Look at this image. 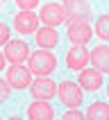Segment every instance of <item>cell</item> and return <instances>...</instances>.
Segmentation results:
<instances>
[{"mask_svg":"<svg viewBox=\"0 0 109 120\" xmlns=\"http://www.w3.org/2000/svg\"><path fill=\"white\" fill-rule=\"evenodd\" d=\"M27 66H30V73H34L36 77H46L57 68V57L50 50H39L27 57Z\"/></svg>","mask_w":109,"mask_h":120,"instance_id":"6da1fadb","label":"cell"},{"mask_svg":"<svg viewBox=\"0 0 109 120\" xmlns=\"http://www.w3.org/2000/svg\"><path fill=\"white\" fill-rule=\"evenodd\" d=\"M57 93H59V100L68 109H77L82 104V88L77 84H73V82H61L59 88H57Z\"/></svg>","mask_w":109,"mask_h":120,"instance_id":"7a4b0ae2","label":"cell"},{"mask_svg":"<svg viewBox=\"0 0 109 120\" xmlns=\"http://www.w3.org/2000/svg\"><path fill=\"white\" fill-rule=\"evenodd\" d=\"M32 73H30V68H25L23 64H12L9 68V73H7V82H9V86L20 91V88H27L32 84Z\"/></svg>","mask_w":109,"mask_h":120,"instance_id":"3957f363","label":"cell"},{"mask_svg":"<svg viewBox=\"0 0 109 120\" xmlns=\"http://www.w3.org/2000/svg\"><path fill=\"white\" fill-rule=\"evenodd\" d=\"M91 34L93 32H91V25L86 20H73L68 25V41L75 45H86L91 41Z\"/></svg>","mask_w":109,"mask_h":120,"instance_id":"277c9868","label":"cell"},{"mask_svg":"<svg viewBox=\"0 0 109 120\" xmlns=\"http://www.w3.org/2000/svg\"><path fill=\"white\" fill-rule=\"evenodd\" d=\"M41 20L50 27H57L66 20V9L64 5H57V2H48V5L41 7Z\"/></svg>","mask_w":109,"mask_h":120,"instance_id":"5b68a950","label":"cell"},{"mask_svg":"<svg viewBox=\"0 0 109 120\" xmlns=\"http://www.w3.org/2000/svg\"><path fill=\"white\" fill-rule=\"evenodd\" d=\"M64 9H66V18L73 20H86L91 16V7L86 0H64Z\"/></svg>","mask_w":109,"mask_h":120,"instance_id":"8992f818","label":"cell"},{"mask_svg":"<svg viewBox=\"0 0 109 120\" xmlns=\"http://www.w3.org/2000/svg\"><path fill=\"white\" fill-rule=\"evenodd\" d=\"M5 57L12 64H23V61H27V57H30V48H27L25 41H7L5 43Z\"/></svg>","mask_w":109,"mask_h":120,"instance_id":"52a82bcc","label":"cell"},{"mask_svg":"<svg viewBox=\"0 0 109 120\" xmlns=\"http://www.w3.org/2000/svg\"><path fill=\"white\" fill-rule=\"evenodd\" d=\"M30 91H32L34 100H50V98H54L57 86H54L52 79H48V75H46V77H36V82L30 84Z\"/></svg>","mask_w":109,"mask_h":120,"instance_id":"ba28073f","label":"cell"},{"mask_svg":"<svg viewBox=\"0 0 109 120\" xmlns=\"http://www.w3.org/2000/svg\"><path fill=\"white\" fill-rule=\"evenodd\" d=\"M89 64V50L84 45H75L66 52V66L70 70H82Z\"/></svg>","mask_w":109,"mask_h":120,"instance_id":"9c48e42d","label":"cell"},{"mask_svg":"<svg viewBox=\"0 0 109 120\" xmlns=\"http://www.w3.org/2000/svg\"><path fill=\"white\" fill-rule=\"evenodd\" d=\"M14 27H16L20 34L36 32V30H39V27H36V16H34L30 9H23V11H18L14 16Z\"/></svg>","mask_w":109,"mask_h":120,"instance_id":"30bf717a","label":"cell"},{"mask_svg":"<svg viewBox=\"0 0 109 120\" xmlns=\"http://www.w3.org/2000/svg\"><path fill=\"white\" fill-rule=\"evenodd\" d=\"M27 118L30 120H52L54 109L48 104V100H36L27 107Z\"/></svg>","mask_w":109,"mask_h":120,"instance_id":"8fae6325","label":"cell"},{"mask_svg":"<svg viewBox=\"0 0 109 120\" xmlns=\"http://www.w3.org/2000/svg\"><path fill=\"white\" fill-rule=\"evenodd\" d=\"M77 84L86 91H98L102 86V75L98 68H89V70H80V77H77Z\"/></svg>","mask_w":109,"mask_h":120,"instance_id":"7c38bea8","label":"cell"},{"mask_svg":"<svg viewBox=\"0 0 109 120\" xmlns=\"http://www.w3.org/2000/svg\"><path fill=\"white\" fill-rule=\"evenodd\" d=\"M36 45L43 48V50H50V48H54L57 43H59V34H57V30L50 25L41 27V30H36Z\"/></svg>","mask_w":109,"mask_h":120,"instance_id":"4fadbf2b","label":"cell"},{"mask_svg":"<svg viewBox=\"0 0 109 120\" xmlns=\"http://www.w3.org/2000/svg\"><path fill=\"white\" fill-rule=\"evenodd\" d=\"M89 59H91V64H93L100 73H109V48L107 45L93 48L91 54H89Z\"/></svg>","mask_w":109,"mask_h":120,"instance_id":"5bb4252c","label":"cell"},{"mask_svg":"<svg viewBox=\"0 0 109 120\" xmlns=\"http://www.w3.org/2000/svg\"><path fill=\"white\" fill-rule=\"evenodd\" d=\"M84 116H86L89 120H109V104H105V102H93V104L86 109Z\"/></svg>","mask_w":109,"mask_h":120,"instance_id":"9a60e30c","label":"cell"},{"mask_svg":"<svg viewBox=\"0 0 109 120\" xmlns=\"http://www.w3.org/2000/svg\"><path fill=\"white\" fill-rule=\"evenodd\" d=\"M95 34L102 41H109V14H105V16H100L95 20Z\"/></svg>","mask_w":109,"mask_h":120,"instance_id":"2e32d148","label":"cell"},{"mask_svg":"<svg viewBox=\"0 0 109 120\" xmlns=\"http://www.w3.org/2000/svg\"><path fill=\"white\" fill-rule=\"evenodd\" d=\"M7 98H9V82H2V79H0V104L7 102Z\"/></svg>","mask_w":109,"mask_h":120,"instance_id":"e0dca14e","label":"cell"},{"mask_svg":"<svg viewBox=\"0 0 109 120\" xmlns=\"http://www.w3.org/2000/svg\"><path fill=\"white\" fill-rule=\"evenodd\" d=\"M82 118H84V113H80L77 109H68L64 113V120H82Z\"/></svg>","mask_w":109,"mask_h":120,"instance_id":"ac0fdd59","label":"cell"},{"mask_svg":"<svg viewBox=\"0 0 109 120\" xmlns=\"http://www.w3.org/2000/svg\"><path fill=\"white\" fill-rule=\"evenodd\" d=\"M16 5L20 9H34V7L39 5V0H16Z\"/></svg>","mask_w":109,"mask_h":120,"instance_id":"d6986e66","label":"cell"},{"mask_svg":"<svg viewBox=\"0 0 109 120\" xmlns=\"http://www.w3.org/2000/svg\"><path fill=\"white\" fill-rule=\"evenodd\" d=\"M7 41H9V27L5 23H0V45H5Z\"/></svg>","mask_w":109,"mask_h":120,"instance_id":"ffe728a7","label":"cell"},{"mask_svg":"<svg viewBox=\"0 0 109 120\" xmlns=\"http://www.w3.org/2000/svg\"><path fill=\"white\" fill-rule=\"evenodd\" d=\"M5 59H7L5 54H0V70H2V68H5Z\"/></svg>","mask_w":109,"mask_h":120,"instance_id":"44dd1931","label":"cell"},{"mask_svg":"<svg viewBox=\"0 0 109 120\" xmlns=\"http://www.w3.org/2000/svg\"><path fill=\"white\" fill-rule=\"evenodd\" d=\"M107 95H109V86H107Z\"/></svg>","mask_w":109,"mask_h":120,"instance_id":"7402d4cb","label":"cell"}]
</instances>
